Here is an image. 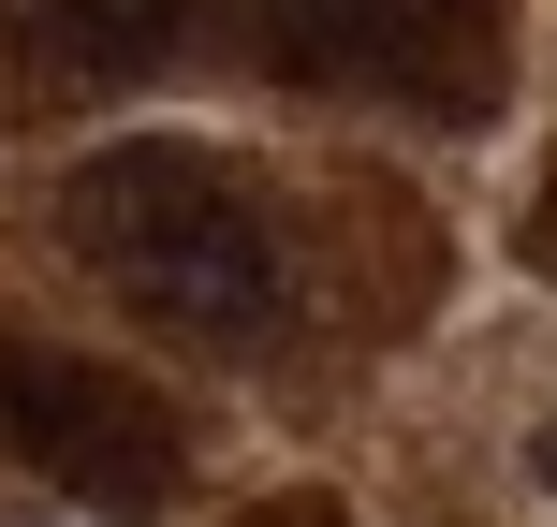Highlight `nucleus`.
Masks as SVG:
<instances>
[{
  "mask_svg": "<svg viewBox=\"0 0 557 527\" xmlns=\"http://www.w3.org/2000/svg\"><path fill=\"white\" fill-rule=\"evenodd\" d=\"M59 235H74V264L103 278L133 323L206 337V352H250L278 323V293H294L264 191L221 162V147H176V133L88 147V162L59 176Z\"/></svg>",
  "mask_w": 557,
  "mask_h": 527,
  "instance_id": "obj_1",
  "label": "nucleus"
},
{
  "mask_svg": "<svg viewBox=\"0 0 557 527\" xmlns=\"http://www.w3.org/2000/svg\"><path fill=\"white\" fill-rule=\"evenodd\" d=\"M29 45L45 74H88V88H133L191 45V0H29Z\"/></svg>",
  "mask_w": 557,
  "mask_h": 527,
  "instance_id": "obj_4",
  "label": "nucleus"
},
{
  "mask_svg": "<svg viewBox=\"0 0 557 527\" xmlns=\"http://www.w3.org/2000/svg\"><path fill=\"white\" fill-rule=\"evenodd\" d=\"M529 484H543V499H557V425H543V440H529Z\"/></svg>",
  "mask_w": 557,
  "mask_h": 527,
  "instance_id": "obj_5",
  "label": "nucleus"
},
{
  "mask_svg": "<svg viewBox=\"0 0 557 527\" xmlns=\"http://www.w3.org/2000/svg\"><path fill=\"white\" fill-rule=\"evenodd\" d=\"M264 45L308 88H396L425 117H470L499 59V0H264Z\"/></svg>",
  "mask_w": 557,
  "mask_h": 527,
  "instance_id": "obj_3",
  "label": "nucleus"
},
{
  "mask_svg": "<svg viewBox=\"0 0 557 527\" xmlns=\"http://www.w3.org/2000/svg\"><path fill=\"white\" fill-rule=\"evenodd\" d=\"M0 454L103 513L176 499V411L147 381H117L103 352H59V337H0Z\"/></svg>",
  "mask_w": 557,
  "mask_h": 527,
  "instance_id": "obj_2",
  "label": "nucleus"
}]
</instances>
